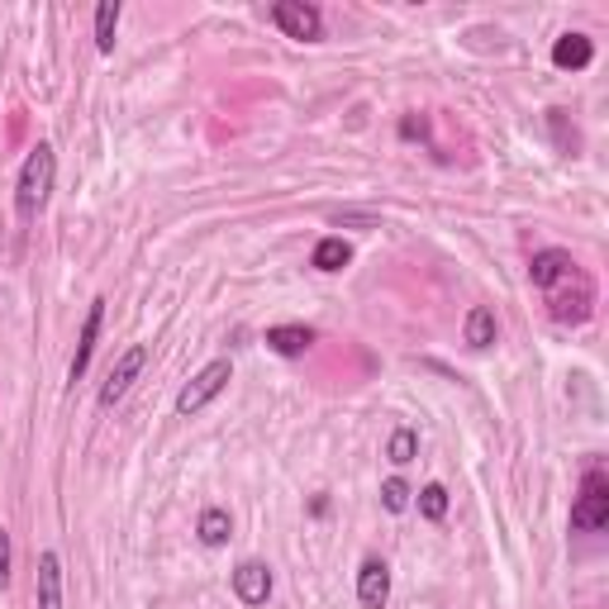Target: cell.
Segmentation results:
<instances>
[{
	"mask_svg": "<svg viewBox=\"0 0 609 609\" xmlns=\"http://www.w3.org/2000/svg\"><path fill=\"white\" fill-rule=\"evenodd\" d=\"M529 276H533L538 296H543L548 314L558 324H586L595 314V281L572 253H562V248H543V253H533Z\"/></svg>",
	"mask_w": 609,
	"mask_h": 609,
	"instance_id": "obj_1",
	"label": "cell"
},
{
	"mask_svg": "<svg viewBox=\"0 0 609 609\" xmlns=\"http://www.w3.org/2000/svg\"><path fill=\"white\" fill-rule=\"evenodd\" d=\"M53 176H58V158H53L48 143L30 148V158H24L20 168V182H15V210L20 219H38L44 215V205L53 196Z\"/></svg>",
	"mask_w": 609,
	"mask_h": 609,
	"instance_id": "obj_2",
	"label": "cell"
},
{
	"mask_svg": "<svg viewBox=\"0 0 609 609\" xmlns=\"http://www.w3.org/2000/svg\"><path fill=\"white\" fill-rule=\"evenodd\" d=\"M572 529L576 533H605L609 529V476L600 462L586 467V476H581V495L572 505Z\"/></svg>",
	"mask_w": 609,
	"mask_h": 609,
	"instance_id": "obj_3",
	"label": "cell"
},
{
	"mask_svg": "<svg viewBox=\"0 0 609 609\" xmlns=\"http://www.w3.org/2000/svg\"><path fill=\"white\" fill-rule=\"evenodd\" d=\"M229 381H233V363H229V357H215V363H205V367L196 371V377H191V381L182 386V395H176V414H182V420L200 414L219 391H225Z\"/></svg>",
	"mask_w": 609,
	"mask_h": 609,
	"instance_id": "obj_4",
	"label": "cell"
},
{
	"mask_svg": "<svg viewBox=\"0 0 609 609\" xmlns=\"http://www.w3.org/2000/svg\"><path fill=\"white\" fill-rule=\"evenodd\" d=\"M272 24L286 38H300V44L324 38V15H320V5H310V0H276V5H272Z\"/></svg>",
	"mask_w": 609,
	"mask_h": 609,
	"instance_id": "obj_5",
	"label": "cell"
},
{
	"mask_svg": "<svg viewBox=\"0 0 609 609\" xmlns=\"http://www.w3.org/2000/svg\"><path fill=\"white\" fill-rule=\"evenodd\" d=\"M143 367H148V343H134V348H124L119 353V363L110 367V377L101 381V410H110V405H119L124 395H129V386L143 377Z\"/></svg>",
	"mask_w": 609,
	"mask_h": 609,
	"instance_id": "obj_6",
	"label": "cell"
},
{
	"mask_svg": "<svg viewBox=\"0 0 609 609\" xmlns=\"http://www.w3.org/2000/svg\"><path fill=\"white\" fill-rule=\"evenodd\" d=\"M101 324H105V300L95 296L87 320H81V338H77V353H72V367H67V381H81L91 367V353H95V338H101Z\"/></svg>",
	"mask_w": 609,
	"mask_h": 609,
	"instance_id": "obj_7",
	"label": "cell"
},
{
	"mask_svg": "<svg viewBox=\"0 0 609 609\" xmlns=\"http://www.w3.org/2000/svg\"><path fill=\"white\" fill-rule=\"evenodd\" d=\"M233 595H239L243 605H267L272 566L267 562H239V566H233Z\"/></svg>",
	"mask_w": 609,
	"mask_h": 609,
	"instance_id": "obj_8",
	"label": "cell"
},
{
	"mask_svg": "<svg viewBox=\"0 0 609 609\" xmlns=\"http://www.w3.org/2000/svg\"><path fill=\"white\" fill-rule=\"evenodd\" d=\"M357 600H363L367 609H381L386 600H391V566H386L381 558L363 562V572H357Z\"/></svg>",
	"mask_w": 609,
	"mask_h": 609,
	"instance_id": "obj_9",
	"label": "cell"
},
{
	"mask_svg": "<svg viewBox=\"0 0 609 609\" xmlns=\"http://www.w3.org/2000/svg\"><path fill=\"white\" fill-rule=\"evenodd\" d=\"M34 609H62V562H58V552H44V558H38Z\"/></svg>",
	"mask_w": 609,
	"mask_h": 609,
	"instance_id": "obj_10",
	"label": "cell"
},
{
	"mask_svg": "<svg viewBox=\"0 0 609 609\" xmlns=\"http://www.w3.org/2000/svg\"><path fill=\"white\" fill-rule=\"evenodd\" d=\"M267 348L276 357H304L314 348V329L310 324H276V329H267Z\"/></svg>",
	"mask_w": 609,
	"mask_h": 609,
	"instance_id": "obj_11",
	"label": "cell"
},
{
	"mask_svg": "<svg viewBox=\"0 0 609 609\" xmlns=\"http://www.w3.org/2000/svg\"><path fill=\"white\" fill-rule=\"evenodd\" d=\"M590 58H595V44L586 34H562L552 44V67H562V72H581V67H590Z\"/></svg>",
	"mask_w": 609,
	"mask_h": 609,
	"instance_id": "obj_12",
	"label": "cell"
},
{
	"mask_svg": "<svg viewBox=\"0 0 609 609\" xmlns=\"http://www.w3.org/2000/svg\"><path fill=\"white\" fill-rule=\"evenodd\" d=\"M196 538L205 548H225L229 538H233V519H229V509H219V505H210L205 515L196 519Z\"/></svg>",
	"mask_w": 609,
	"mask_h": 609,
	"instance_id": "obj_13",
	"label": "cell"
},
{
	"mask_svg": "<svg viewBox=\"0 0 609 609\" xmlns=\"http://www.w3.org/2000/svg\"><path fill=\"white\" fill-rule=\"evenodd\" d=\"M310 262H314L320 272H343V267L353 262V243L338 239V233H329V239L314 243V257H310Z\"/></svg>",
	"mask_w": 609,
	"mask_h": 609,
	"instance_id": "obj_14",
	"label": "cell"
},
{
	"mask_svg": "<svg viewBox=\"0 0 609 609\" xmlns=\"http://www.w3.org/2000/svg\"><path fill=\"white\" fill-rule=\"evenodd\" d=\"M119 15H124L119 0H101V5H95V48H101V53H115Z\"/></svg>",
	"mask_w": 609,
	"mask_h": 609,
	"instance_id": "obj_15",
	"label": "cell"
},
{
	"mask_svg": "<svg viewBox=\"0 0 609 609\" xmlns=\"http://www.w3.org/2000/svg\"><path fill=\"white\" fill-rule=\"evenodd\" d=\"M495 334H501V329H495V310L491 304H476V310L467 314V343H472V348H491Z\"/></svg>",
	"mask_w": 609,
	"mask_h": 609,
	"instance_id": "obj_16",
	"label": "cell"
},
{
	"mask_svg": "<svg viewBox=\"0 0 609 609\" xmlns=\"http://www.w3.org/2000/svg\"><path fill=\"white\" fill-rule=\"evenodd\" d=\"M386 457H391L395 467H410L414 457H420V434H414V428H405L400 424L391 438H386Z\"/></svg>",
	"mask_w": 609,
	"mask_h": 609,
	"instance_id": "obj_17",
	"label": "cell"
},
{
	"mask_svg": "<svg viewBox=\"0 0 609 609\" xmlns=\"http://www.w3.org/2000/svg\"><path fill=\"white\" fill-rule=\"evenodd\" d=\"M381 505L391 509V515H405V509L414 505V491H410L400 476H391V481H386V486H381Z\"/></svg>",
	"mask_w": 609,
	"mask_h": 609,
	"instance_id": "obj_18",
	"label": "cell"
},
{
	"mask_svg": "<svg viewBox=\"0 0 609 609\" xmlns=\"http://www.w3.org/2000/svg\"><path fill=\"white\" fill-rule=\"evenodd\" d=\"M420 515L424 519H443V515H448V486H438V481H434V486H424L420 491Z\"/></svg>",
	"mask_w": 609,
	"mask_h": 609,
	"instance_id": "obj_19",
	"label": "cell"
},
{
	"mask_svg": "<svg viewBox=\"0 0 609 609\" xmlns=\"http://www.w3.org/2000/svg\"><path fill=\"white\" fill-rule=\"evenodd\" d=\"M10 586V533L0 529V590Z\"/></svg>",
	"mask_w": 609,
	"mask_h": 609,
	"instance_id": "obj_20",
	"label": "cell"
},
{
	"mask_svg": "<svg viewBox=\"0 0 609 609\" xmlns=\"http://www.w3.org/2000/svg\"><path fill=\"white\" fill-rule=\"evenodd\" d=\"M400 134H405V138H428V119H400Z\"/></svg>",
	"mask_w": 609,
	"mask_h": 609,
	"instance_id": "obj_21",
	"label": "cell"
}]
</instances>
